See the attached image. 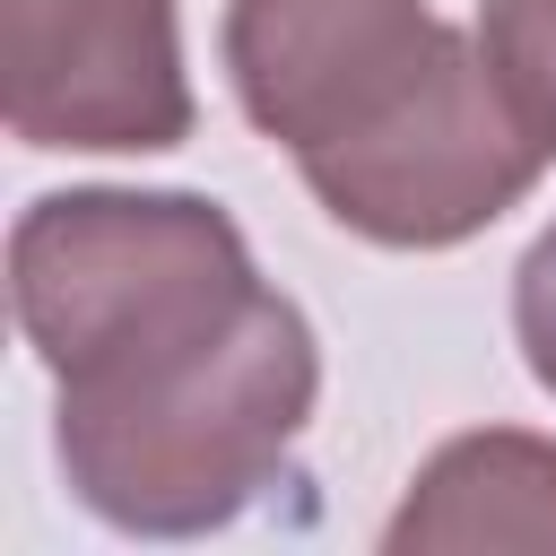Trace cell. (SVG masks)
<instances>
[{"label": "cell", "mask_w": 556, "mask_h": 556, "mask_svg": "<svg viewBox=\"0 0 556 556\" xmlns=\"http://www.w3.org/2000/svg\"><path fill=\"white\" fill-rule=\"evenodd\" d=\"M513 339H521V356H530V374L556 391V226L521 252V269H513Z\"/></svg>", "instance_id": "cell-6"}, {"label": "cell", "mask_w": 556, "mask_h": 556, "mask_svg": "<svg viewBox=\"0 0 556 556\" xmlns=\"http://www.w3.org/2000/svg\"><path fill=\"white\" fill-rule=\"evenodd\" d=\"M382 547L391 556H478V547L556 556V443L513 434V426L443 443L408 478Z\"/></svg>", "instance_id": "cell-4"}, {"label": "cell", "mask_w": 556, "mask_h": 556, "mask_svg": "<svg viewBox=\"0 0 556 556\" xmlns=\"http://www.w3.org/2000/svg\"><path fill=\"white\" fill-rule=\"evenodd\" d=\"M226 78L304 191L382 252L486 235L547 165L486 52L426 0H226Z\"/></svg>", "instance_id": "cell-2"}, {"label": "cell", "mask_w": 556, "mask_h": 556, "mask_svg": "<svg viewBox=\"0 0 556 556\" xmlns=\"http://www.w3.org/2000/svg\"><path fill=\"white\" fill-rule=\"evenodd\" d=\"M0 104L26 148H182L191 78L174 0H0Z\"/></svg>", "instance_id": "cell-3"}, {"label": "cell", "mask_w": 556, "mask_h": 556, "mask_svg": "<svg viewBox=\"0 0 556 556\" xmlns=\"http://www.w3.org/2000/svg\"><path fill=\"white\" fill-rule=\"evenodd\" d=\"M9 313L52 374V452L96 521L200 539L287 478L321 348L217 200L43 191L9 235Z\"/></svg>", "instance_id": "cell-1"}, {"label": "cell", "mask_w": 556, "mask_h": 556, "mask_svg": "<svg viewBox=\"0 0 556 556\" xmlns=\"http://www.w3.org/2000/svg\"><path fill=\"white\" fill-rule=\"evenodd\" d=\"M478 52L513 104V122L556 156V0H478Z\"/></svg>", "instance_id": "cell-5"}]
</instances>
